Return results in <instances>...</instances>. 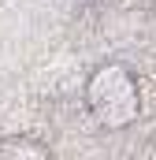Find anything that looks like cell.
I'll list each match as a JSON object with an SVG mask.
<instances>
[{
    "mask_svg": "<svg viewBox=\"0 0 156 160\" xmlns=\"http://www.w3.org/2000/svg\"><path fill=\"white\" fill-rule=\"evenodd\" d=\"M82 104L100 130H126L141 119V82L126 63L104 60L82 86Z\"/></svg>",
    "mask_w": 156,
    "mask_h": 160,
    "instance_id": "6da1fadb",
    "label": "cell"
},
{
    "mask_svg": "<svg viewBox=\"0 0 156 160\" xmlns=\"http://www.w3.org/2000/svg\"><path fill=\"white\" fill-rule=\"evenodd\" d=\"M0 157H48V145H41V142H30V138H4L0 142Z\"/></svg>",
    "mask_w": 156,
    "mask_h": 160,
    "instance_id": "7a4b0ae2",
    "label": "cell"
}]
</instances>
